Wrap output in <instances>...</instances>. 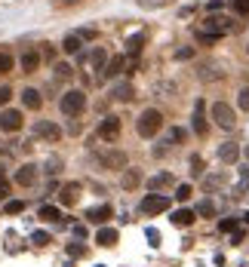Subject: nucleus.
<instances>
[{
    "label": "nucleus",
    "mask_w": 249,
    "mask_h": 267,
    "mask_svg": "<svg viewBox=\"0 0 249 267\" xmlns=\"http://www.w3.org/2000/svg\"><path fill=\"white\" fill-rule=\"evenodd\" d=\"M160 126H163V114L157 111V108H148V111H142V117H139V123H135V129H139L142 138H154L157 132H160Z\"/></svg>",
    "instance_id": "f257e3e1"
},
{
    "label": "nucleus",
    "mask_w": 249,
    "mask_h": 267,
    "mask_svg": "<svg viewBox=\"0 0 249 267\" xmlns=\"http://www.w3.org/2000/svg\"><path fill=\"white\" fill-rule=\"evenodd\" d=\"M59 108H62L65 117H80L83 108H86V96H83L80 89H68L65 96H62V101H59Z\"/></svg>",
    "instance_id": "f03ea898"
},
{
    "label": "nucleus",
    "mask_w": 249,
    "mask_h": 267,
    "mask_svg": "<svg viewBox=\"0 0 249 267\" xmlns=\"http://www.w3.org/2000/svg\"><path fill=\"white\" fill-rule=\"evenodd\" d=\"M212 120H216V126H222V129H234V126H237V114H234L231 104L216 101V104H212Z\"/></svg>",
    "instance_id": "7ed1b4c3"
},
{
    "label": "nucleus",
    "mask_w": 249,
    "mask_h": 267,
    "mask_svg": "<svg viewBox=\"0 0 249 267\" xmlns=\"http://www.w3.org/2000/svg\"><path fill=\"white\" fill-rule=\"evenodd\" d=\"M191 126H194V132L203 138L209 132V120H206V101L203 98H197L194 101V117H191Z\"/></svg>",
    "instance_id": "20e7f679"
},
{
    "label": "nucleus",
    "mask_w": 249,
    "mask_h": 267,
    "mask_svg": "<svg viewBox=\"0 0 249 267\" xmlns=\"http://www.w3.org/2000/svg\"><path fill=\"white\" fill-rule=\"evenodd\" d=\"M139 209H142L145 215H157V212H166V209H169V200H166L163 194H148V196L142 200Z\"/></svg>",
    "instance_id": "39448f33"
},
{
    "label": "nucleus",
    "mask_w": 249,
    "mask_h": 267,
    "mask_svg": "<svg viewBox=\"0 0 249 267\" xmlns=\"http://www.w3.org/2000/svg\"><path fill=\"white\" fill-rule=\"evenodd\" d=\"M22 123H25V117H22V111H16V108H6L0 114V129L3 132H19Z\"/></svg>",
    "instance_id": "423d86ee"
},
{
    "label": "nucleus",
    "mask_w": 249,
    "mask_h": 267,
    "mask_svg": "<svg viewBox=\"0 0 249 267\" xmlns=\"http://www.w3.org/2000/svg\"><path fill=\"white\" fill-rule=\"evenodd\" d=\"M34 135H37V138H47V142H59L62 129L52 120H37V123H34Z\"/></svg>",
    "instance_id": "0eeeda50"
},
{
    "label": "nucleus",
    "mask_w": 249,
    "mask_h": 267,
    "mask_svg": "<svg viewBox=\"0 0 249 267\" xmlns=\"http://www.w3.org/2000/svg\"><path fill=\"white\" fill-rule=\"evenodd\" d=\"M99 135L105 138V142H114V138L120 135V120L117 117H105L99 123Z\"/></svg>",
    "instance_id": "6e6552de"
},
{
    "label": "nucleus",
    "mask_w": 249,
    "mask_h": 267,
    "mask_svg": "<svg viewBox=\"0 0 249 267\" xmlns=\"http://www.w3.org/2000/svg\"><path fill=\"white\" fill-rule=\"evenodd\" d=\"M219 160H222V163H237V160H240V145H237V142L219 145Z\"/></svg>",
    "instance_id": "1a4fd4ad"
},
{
    "label": "nucleus",
    "mask_w": 249,
    "mask_h": 267,
    "mask_svg": "<svg viewBox=\"0 0 249 267\" xmlns=\"http://www.w3.org/2000/svg\"><path fill=\"white\" fill-rule=\"evenodd\" d=\"M34 181H37V166H34V163H25L16 172V184H22V188H31Z\"/></svg>",
    "instance_id": "9d476101"
},
{
    "label": "nucleus",
    "mask_w": 249,
    "mask_h": 267,
    "mask_svg": "<svg viewBox=\"0 0 249 267\" xmlns=\"http://www.w3.org/2000/svg\"><path fill=\"white\" fill-rule=\"evenodd\" d=\"M99 160H101V166H105V169H123V166H126V154H123V150H111V154H101Z\"/></svg>",
    "instance_id": "9b49d317"
},
{
    "label": "nucleus",
    "mask_w": 249,
    "mask_h": 267,
    "mask_svg": "<svg viewBox=\"0 0 249 267\" xmlns=\"http://www.w3.org/2000/svg\"><path fill=\"white\" fill-rule=\"evenodd\" d=\"M77 196H80V184H77V181H68L65 188L59 191L62 206H74V203H77Z\"/></svg>",
    "instance_id": "f8f14e48"
},
{
    "label": "nucleus",
    "mask_w": 249,
    "mask_h": 267,
    "mask_svg": "<svg viewBox=\"0 0 249 267\" xmlns=\"http://www.w3.org/2000/svg\"><path fill=\"white\" fill-rule=\"evenodd\" d=\"M194 221H197V212H194V209H175V212H173V224L175 227H191Z\"/></svg>",
    "instance_id": "ddd939ff"
},
{
    "label": "nucleus",
    "mask_w": 249,
    "mask_h": 267,
    "mask_svg": "<svg viewBox=\"0 0 249 267\" xmlns=\"http://www.w3.org/2000/svg\"><path fill=\"white\" fill-rule=\"evenodd\" d=\"M111 215H114V209H111V206H96V209H89V212H86V218L93 224H105Z\"/></svg>",
    "instance_id": "4468645a"
},
{
    "label": "nucleus",
    "mask_w": 249,
    "mask_h": 267,
    "mask_svg": "<svg viewBox=\"0 0 249 267\" xmlns=\"http://www.w3.org/2000/svg\"><path fill=\"white\" fill-rule=\"evenodd\" d=\"M40 68V52H34V49H28V52H22V71H37Z\"/></svg>",
    "instance_id": "2eb2a0df"
},
{
    "label": "nucleus",
    "mask_w": 249,
    "mask_h": 267,
    "mask_svg": "<svg viewBox=\"0 0 249 267\" xmlns=\"http://www.w3.org/2000/svg\"><path fill=\"white\" fill-rule=\"evenodd\" d=\"M22 104H25V108H31V111H37L40 108V104H43V98H40V92L37 89H25V92H22Z\"/></svg>",
    "instance_id": "dca6fc26"
},
{
    "label": "nucleus",
    "mask_w": 249,
    "mask_h": 267,
    "mask_svg": "<svg viewBox=\"0 0 249 267\" xmlns=\"http://www.w3.org/2000/svg\"><path fill=\"white\" fill-rule=\"evenodd\" d=\"M132 96H135V92H132L129 83H114V86H111V98H117V101H129Z\"/></svg>",
    "instance_id": "f3484780"
},
{
    "label": "nucleus",
    "mask_w": 249,
    "mask_h": 267,
    "mask_svg": "<svg viewBox=\"0 0 249 267\" xmlns=\"http://www.w3.org/2000/svg\"><path fill=\"white\" fill-rule=\"evenodd\" d=\"M80 46H83L80 34H68V37L62 40V49H65L68 55H77V52H80Z\"/></svg>",
    "instance_id": "a211bd4d"
},
{
    "label": "nucleus",
    "mask_w": 249,
    "mask_h": 267,
    "mask_svg": "<svg viewBox=\"0 0 249 267\" xmlns=\"http://www.w3.org/2000/svg\"><path fill=\"white\" fill-rule=\"evenodd\" d=\"M117 240H120V237H117L114 227H101L99 234H96V243H99V246H114Z\"/></svg>",
    "instance_id": "6ab92c4d"
},
{
    "label": "nucleus",
    "mask_w": 249,
    "mask_h": 267,
    "mask_svg": "<svg viewBox=\"0 0 249 267\" xmlns=\"http://www.w3.org/2000/svg\"><path fill=\"white\" fill-rule=\"evenodd\" d=\"M89 65H93L96 71H105V65H108V52L101 49V46H96V49L89 52Z\"/></svg>",
    "instance_id": "aec40b11"
},
{
    "label": "nucleus",
    "mask_w": 249,
    "mask_h": 267,
    "mask_svg": "<svg viewBox=\"0 0 249 267\" xmlns=\"http://www.w3.org/2000/svg\"><path fill=\"white\" fill-rule=\"evenodd\" d=\"M123 188H126V191H132V188H139V184H142V172L139 169H126V172H123Z\"/></svg>",
    "instance_id": "412c9836"
},
{
    "label": "nucleus",
    "mask_w": 249,
    "mask_h": 267,
    "mask_svg": "<svg viewBox=\"0 0 249 267\" xmlns=\"http://www.w3.org/2000/svg\"><path fill=\"white\" fill-rule=\"evenodd\" d=\"M40 218H43V221H59L62 209L59 206H40Z\"/></svg>",
    "instance_id": "4be33fe9"
},
{
    "label": "nucleus",
    "mask_w": 249,
    "mask_h": 267,
    "mask_svg": "<svg viewBox=\"0 0 249 267\" xmlns=\"http://www.w3.org/2000/svg\"><path fill=\"white\" fill-rule=\"evenodd\" d=\"M142 46H145V37H142V34H132V37L126 40V52H129V55H139Z\"/></svg>",
    "instance_id": "5701e85b"
},
{
    "label": "nucleus",
    "mask_w": 249,
    "mask_h": 267,
    "mask_svg": "<svg viewBox=\"0 0 249 267\" xmlns=\"http://www.w3.org/2000/svg\"><path fill=\"white\" fill-rule=\"evenodd\" d=\"M120 71H123V59L117 55V59H111V62L105 65V71H101V77H117Z\"/></svg>",
    "instance_id": "b1692460"
},
{
    "label": "nucleus",
    "mask_w": 249,
    "mask_h": 267,
    "mask_svg": "<svg viewBox=\"0 0 249 267\" xmlns=\"http://www.w3.org/2000/svg\"><path fill=\"white\" fill-rule=\"evenodd\" d=\"M166 184H173V175H166V172H163V175H154L151 181H148V188L157 194V191H160V188H166Z\"/></svg>",
    "instance_id": "393cba45"
},
{
    "label": "nucleus",
    "mask_w": 249,
    "mask_h": 267,
    "mask_svg": "<svg viewBox=\"0 0 249 267\" xmlns=\"http://www.w3.org/2000/svg\"><path fill=\"white\" fill-rule=\"evenodd\" d=\"M185 129H169L166 132V138H163V145H178V142H185Z\"/></svg>",
    "instance_id": "a878e982"
},
{
    "label": "nucleus",
    "mask_w": 249,
    "mask_h": 267,
    "mask_svg": "<svg viewBox=\"0 0 249 267\" xmlns=\"http://www.w3.org/2000/svg\"><path fill=\"white\" fill-rule=\"evenodd\" d=\"M55 77H59V80H71L74 77V68L68 65V62H59V65H55Z\"/></svg>",
    "instance_id": "bb28decb"
},
{
    "label": "nucleus",
    "mask_w": 249,
    "mask_h": 267,
    "mask_svg": "<svg viewBox=\"0 0 249 267\" xmlns=\"http://www.w3.org/2000/svg\"><path fill=\"white\" fill-rule=\"evenodd\" d=\"M197 215H203V218H212V215H216V203H212V200H203V203L197 206Z\"/></svg>",
    "instance_id": "cd10ccee"
},
{
    "label": "nucleus",
    "mask_w": 249,
    "mask_h": 267,
    "mask_svg": "<svg viewBox=\"0 0 249 267\" xmlns=\"http://www.w3.org/2000/svg\"><path fill=\"white\" fill-rule=\"evenodd\" d=\"M194 194V188H191V184H178V191H175V200L178 203H188V196Z\"/></svg>",
    "instance_id": "c85d7f7f"
},
{
    "label": "nucleus",
    "mask_w": 249,
    "mask_h": 267,
    "mask_svg": "<svg viewBox=\"0 0 249 267\" xmlns=\"http://www.w3.org/2000/svg\"><path fill=\"white\" fill-rule=\"evenodd\" d=\"M22 209H25V203H22V200H9V203L3 206V212H6V215H19Z\"/></svg>",
    "instance_id": "c756f323"
},
{
    "label": "nucleus",
    "mask_w": 249,
    "mask_h": 267,
    "mask_svg": "<svg viewBox=\"0 0 249 267\" xmlns=\"http://www.w3.org/2000/svg\"><path fill=\"white\" fill-rule=\"evenodd\" d=\"M31 243H34V246H47V243H50V234H47V230H34V234H31Z\"/></svg>",
    "instance_id": "7c9ffc66"
},
{
    "label": "nucleus",
    "mask_w": 249,
    "mask_h": 267,
    "mask_svg": "<svg viewBox=\"0 0 249 267\" xmlns=\"http://www.w3.org/2000/svg\"><path fill=\"white\" fill-rule=\"evenodd\" d=\"M246 188H249V166H243V169H240V184H237V196H240Z\"/></svg>",
    "instance_id": "2f4dec72"
},
{
    "label": "nucleus",
    "mask_w": 249,
    "mask_h": 267,
    "mask_svg": "<svg viewBox=\"0 0 249 267\" xmlns=\"http://www.w3.org/2000/svg\"><path fill=\"white\" fill-rule=\"evenodd\" d=\"M68 255H71V258H83L86 246H83V243H71V246H68Z\"/></svg>",
    "instance_id": "473e14b6"
},
{
    "label": "nucleus",
    "mask_w": 249,
    "mask_h": 267,
    "mask_svg": "<svg viewBox=\"0 0 249 267\" xmlns=\"http://www.w3.org/2000/svg\"><path fill=\"white\" fill-rule=\"evenodd\" d=\"M191 172H194V175H203V172H206V163H203V160L194 154L191 157Z\"/></svg>",
    "instance_id": "72a5a7b5"
},
{
    "label": "nucleus",
    "mask_w": 249,
    "mask_h": 267,
    "mask_svg": "<svg viewBox=\"0 0 249 267\" xmlns=\"http://www.w3.org/2000/svg\"><path fill=\"white\" fill-rule=\"evenodd\" d=\"M6 71H13V55L0 52V74H6Z\"/></svg>",
    "instance_id": "f704fd0d"
},
{
    "label": "nucleus",
    "mask_w": 249,
    "mask_h": 267,
    "mask_svg": "<svg viewBox=\"0 0 249 267\" xmlns=\"http://www.w3.org/2000/svg\"><path fill=\"white\" fill-rule=\"evenodd\" d=\"M59 169H62V160H59V157H52V160H47V169H43V172H47V175H55Z\"/></svg>",
    "instance_id": "c9c22d12"
},
{
    "label": "nucleus",
    "mask_w": 249,
    "mask_h": 267,
    "mask_svg": "<svg viewBox=\"0 0 249 267\" xmlns=\"http://www.w3.org/2000/svg\"><path fill=\"white\" fill-rule=\"evenodd\" d=\"M145 237H148L151 246H160V234H157V227H148V230H145Z\"/></svg>",
    "instance_id": "e433bc0d"
},
{
    "label": "nucleus",
    "mask_w": 249,
    "mask_h": 267,
    "mask_svg": "<svg viewBox=\"0 0 249 267\" xmlns=\"http://www.w3.org/2000/svg\"><path fill=\"white\" fill-rule=\"evenodd\" d=\"M219 227L224 230V234H234V230H237V218H224V221H222Z\"/></svg>",
    "instance_id": "4c0bfd02"
},
{
    "label": "nucleus",
    "mask_w": 249,
    "mask_h": 267,
    "mask_svg": "<svg viewBox=\"0 0 249 267\" xmlns=\"http://www.w3.org/2000/svg\"><path fill=\"white\" fill-rule=\"evenodd\" d=\"M234 9L243 13V16H249V0H234Z\"/></svg>",
    "instance_id": "58836bf2"
},
{
    "label": "nucleus",
    "mask_w": 249,
    "mask_h": 267,
    "mask_svg": "<svg viewBox=\"0 0 249 267\" xmlns=\"http://www.w3.org/2000/svg\"><path fill=\"white\" fill-rule=\"evenodd\" d=\"M240 111H249V86L240 89Z\"/></svg>",
    "instance_id": "ea45409f"
},
{
    "label": "nucleus",
    "mask_w": 249,
    "mask_h": 267,
    "mask_svg": "<svg viewBox=\"0 0 249 267\" xmlns=\"http://www.w3.org/2000/svg\"><path fill=\"white\" fill-rule=\"evenodd\" d=\"M9 98H13V89H9V86H0V104H6Z\"/></svg>",
    "instance_id": "a19ab883"
},
{
    "label": "nucleus",
    "mask_w": 249,
    "mask_h": 267,
    "mask_svg": "<svg viewBox=\"0 0 249 267\" xmlns=\"http://www.w3.org/2000/svg\"><path fill=\"white\" fill-rule=\"evenodd\" d=\"M93 37H96L93 28H83V31H80V40H93Z\"/></svg>",
    "instance_id": "79ce46f5"
},
{
    "label": "nucleus",
    "mask_w": 249,
    "mask_h": 267,
    "mask_svg": "<svg viewBox=\"0 0 249 267\" xmlns=\"http://www.w3.org/2000/svg\"><path fill=\"white\" fill-rule=\"evenodd\" d=\"M74 237L83 240V237H86V227H83V224H74Z\"/></svg>",
    "instance_id": "37998d69"
},
{
    "label": "nucleus",
    "mask_w": 249,
    "mask_h": 267,
    "mask_svg": "<svg viewBox=\"0 0 249 267\" xmlns=\"http://www.w3.org/2000/svg\"><path fill=\"white\" fill-rule=\"evenodd\" d=\"M6 194H9V181L0 178V196H6Z\"/></svg>",
    "instance_id": "c03bdc74"
},
{
    "label": "nucleus",
    "mask_w": 249,
    "mask_h": 267,
    "mask_svg": "<svg viewBox=\"0 0 249 267\" xmlns=\"http://www.w3.org/2000/svg\"><path fill=\"white\" fill-rule=\"evenodd\" d=\"M160 3H166V0H142V6H160Z\"/></svg>",
    "instance_id": "a18cd8bd"
},
{
    "label": "nucleus",
    "mask_w": 249,
    "mask_h": 267,
    "mask_svg": "<svg viewBox=\"0 0 249 267\" xmlns=\"http://www.w3.org/2000/svg\"><path fill=\"white\" fill-rule=\"evenodd\" d=\"M246 49H249V46H246Z\"/></svg>",
    "instance_id": "49530a36"
},
{
    "label": "nucleus",
    "mask_w": 249,
    "mask_h": 267,
    "mask_svg": "<svg viewBox=\"0 0 249 267\" xmlns=\"http://www.w3.org/2000/svg\"><path fill=\"white\" fill-rule=\"evenodd\" d=\"M99 267H101V264H99Z\"/></svg>",
    "instance_id": "de8ad7c7"
}]
</instances>
